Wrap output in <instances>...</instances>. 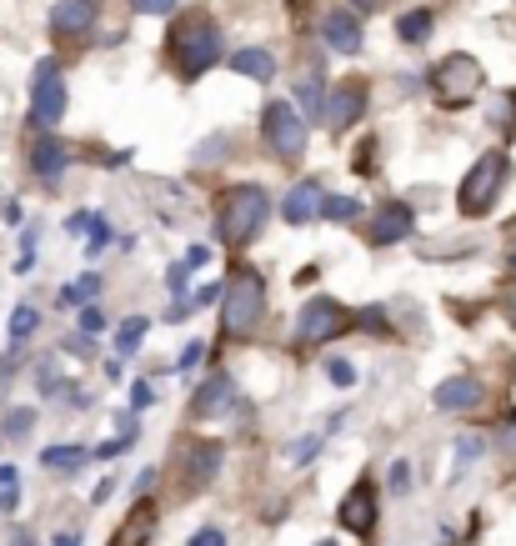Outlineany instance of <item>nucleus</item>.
Segmentation results:
<instances>
[{
  "mask_svg": "<svg viewBox=\"0 0 516 546\" xmlns=\"http://www.w3.org/2000/svg\"><path fill=\"white\" fill-rule=\"evenodd\" d=\"M166 56H171V71H176L181 81H201V76L221 61V26H216L206 11L171 21Z\"/></svg>",
  "mask_w": 516,
  "mask_h": 546,
  "instance_id": "nucleus-1",
  "label": "nucleus"
},
{
  "mask_svg": "<svg viewBox=\"0 0 516 546\" xmlns=\"http://www.w3.org/2000/svg\"><path fill=\"white\" fill-rule=\"evenodd\" d=\"M266 216H271V196H266L261 186H231V191L216 201V241L246 246V241L261 236Z\"/></svg>",
  "mask_w": 516,
  "mask_h": 546,
  "instance_id": "nucleus-2",
  "label": "nucleus"
},
{
  "mask_svg": "<svg viewBox=\"0 0 516 546\" xmlns=\"http://www.w3.org/2000/svg\"><path fill=\"white\" fill-rule=\"evenodd\" d=\"M261 316H266V286H261L256 271L241 266L226 281V296H221V336L226 341H246L261 326Z\"/></svg>",
  "mask_w": 516,
  "mask_h": 546,
  "instance_id": "nucleus-3",
  "label": "nucleus"
},
{
  "mask_svg": "<svg viewBox=\"0 0 516 546\" xmlns=\"http://www.w3.org/2000/svg\"><path fill=\"white\" fill-rule=\"evenodd\" d=\"M506 176H511L506 151H486V156H476V161H471V171L461 176L456 211H461V216H486V211L496 206V196H501Z\"/></svg>",
  "mask_w": 516,
  "mask_h": 546,
  "instance_id": "nucleus-4",
  "label": "nucleus"
},
{
  "mask_svg": "<svg viewBox=\"0 0 516 546\" xmlns=\"http://www.w3.org/2000/svg\"><path fill=\"white\" fill-rule=\"evenodd\" d=\"M481 86H486V71H481V61L466 56V51L446 56V61L431 71V91H436L441 106H471V101L481 96Z\"/></svg>",
  "mask_w": 516,
  "mask_h": 546,
  "instance_id": "nucleus-5",
  "label": "nucleus"
},
{
  "mask_svg": "<svg viewBox=\"0 0 516 546\" xmlns=\"http://www.w3.org/2000/svg\"><path fill=\"white\" fill-rule=\"evenodd\" d=\"M261 131H266V146L281 161H301L306 156V116L291 101H271L266 116H261Z\"/></svg>",
  "mask_w": 516,
  "mask_h": 546,
  "instance_id": "nucleus-6",
  "label": "nucleus"
},
{
  "mask_svg": "<svg viewBox=\"0 0 516 546\" xmlns=\"http://www.w3.org/2000/svg\"><path fill=\"white\" fill-rule=\"evenodd\" d=\"M346 306L341 301H331V296H311L306 306H301V316H296V336L306 341V346H326V341H336L341 331H346Z\"/></svg>",
  "mask_w": 516,
  "mask_h": 546,
  "instance_id": "nucleus-7",
  "label": "nucleus"
},
{
  "mask_svg": "<svg viewBox=\"0 0 516 546\" xmlns=\"http://www.w3.org/2000/svg\"><path fill=\"white\" fill-rule=\"evenodd\" d=\"M66 116V81L56 61L36 66V96H31V126L36 131H56V121Z\"/></svg>",
  "mask_w": 516,
  "mask_h": 546,
  "instance_id": "nucleus-8",
  "label": "nucleus"
},
{
  "mask_svg": "<svg viewBox=\"0 0 516 546\" xmlns=\"http://www.w3.org/2000/svg\"><path fill=\"white\" fill-rule=\"evenodd\" d=\"M236 406H241V391H236V381H231L226 371H211V376L196 386V396H191V416H196V421L231 416Z\"/></svg>",
  "mask_w": 516,
  "mask_h": 546,
  "instance_id": "nucleus-9",
  "label": "nucleus"
},
{
  "mask_svg": "<svg viewBox=\"0 0 516 546\" xmlns=\"http://www.w3.org/2000/svg\"><path fill=\"white\" fill-rule=\"evenodd\" d=\"M221 456H226L221 441H196V446H186V451H181V491H186V496L201 491V486L221 471Z\"/></svg>",
  "mask_w": 516,
  "mask_h": 546,
  "instance_id": "nucleus-10",
  "label": "nucleus"
},
{
  "mask_svg": "<svg viewBox=\"0 0 516 546\" xmlns=\"http://www.w3.org/2000/svg\"><path fill=\"white\" fill-rule=\"evenodd\" d=\"M411 231H416V211H411L406 201H386V206L371 216L366 241H371V246H396V241H406Z\"/></svg>",
  "mask_w": 516,
  "mask_h": 546,
  "instance_id": "nucleus-11",
  "label": "nucleus"
},
{
  "mask_svg": "<svg viewBox=\"0 0 516 546\" xmlns=\"http://www.w3.org/2000/svg\"><path fill=\"white\" fill-rule=\"evenodd\" d=\"M321 41H326L336 56H356V51H361V16L346 11V6L326 11V16H321Z\"/></svg>",
  "mask_w": 516,
  "mask_h": 546,
  "instance_id": "nucleus-12",
  "label": "nucleus"
},
{
  "mask_svg": "<svg viewBox=\"0 0 516 546\" xmlns=\"http://www.w3.org/2000/svg\"><path fill=\"white\" fill-rule=\"evenodd\" d=\"M361 111H366V86H361V81H341V86L326 96V126H331V131L356 126Z\"/></svg>",
  "mask_w": 516,
  "mask_h": 546,
  "instance_id": "nucleus-13",
  "label": "nucleus"
},
{
  "mask_svg": "<svg viewBox=\"0 0 516 546\" xmlns=\"http://www.w3.org/2000/svg\"><path fill=\"white\" fill-rule=\"evenodd\" d=\"M321 201H326L321 181H316V176H301V181L286 191L281 211H286V221H291V226H306V221H316V216H321Z\"/></svg>",
  "mask_w": 516,
  "mask_h": 546,
  "instance_id": "nucleus-14",
  "label": "nucleus"
},
{
  "mask_svg": "<svg viewBox=\"0 0 516 546\" xmlns=\"http://www.w3.org/2000/svg\"><path fill=\"white\" fill-rule=\"evenodd\" d=\"M481 396H486V386L476 376H446L431 391V406L436 411H471V406H481Z\"/></svg>",
  "mask_w": 516,
  "mask_h": 546,
  "instance_id": "nucleus-15",
  "label": "nucleus"
},
{
  "mask_svg": "<svg viewBox=\"0 0 516 546\" xmlns=\"http://www.w3.org/2000/svg\"><path fill=\"white\" fill-rule=\"evenodd\" d=\"M336 521H341L346 531H356V536H366V531L376 526V496H371V486H366V481H356V486H351V496L336 506Z\"/></svg>",
  "mask_w": 516,
  "mask_h": 546,
  "instance_id": "nucleus-16",
  "label": "nucleus"
},
{
  "mask_svg": "<svg viewBox=\"0 0 516 546\" xmlns=\"http://www.w3.org/2000/svg\"><path fill=\"white\" fill-rule=\"evenodd\" d=\"M66 161H71V151H66V141H61V136H41V141L31 146V171H36L46 186H61Z\"/></svg>",
  "mask_w": 516,
  "mask_h": 546,
  "instance_id": "nucleus-17",
  "label": "nucleus"
},
{
  "mask_svg": "<svg viewBox=\"0 0 516 546\" xmlns=\"http://www.w3.org/2000/svg\"><path fill=\"white\" fill-rule=\"evenodd\" d=\"M96 26V0H56L51 6V31L56 36H86Z\"/></svg>",
  "mask_w": 516,
  "mask_h": 546,
  "instance_id": "nucleus-18",
  "label": "nucleus"
},
{
  "mask_svg": "<svg viewBox=\"0 0 516 546\" xmlns=\"http://www.w3.org/2000/svg\"><path fill=\"white\" fill-rule=\"evenodd\" d=\"M151 531H156V506H151V501H136V511L121 521V531H116L111 546H146Z\"/></svg>",
  "mask_w": 516,
  "mask_h": 546,
  "instance_id": "nucleus-19",
  "label": "nucleus"
},
{
  "mask_svg": "<svg viewBox=\"0 0 516 546\" xmlns=\"http://www.w3.org/2000/svg\"><path fill=\"white\" fill-rule=\"evenodd\" d=\"M231 71L246 76V81H271V76H276V56L261 51V46H251V51H236V56H231Z\"/></svg>",
  "mask_w": 516,
  "mask_h": 546,
  "instance_id": "nucleus-20",
  "label": "nucleus"
},
{
  "mask_svg": "<svg viewBox=\"0 0 516 546\" xmlns=\"http://www.w3.org/2000/svg\"><path fill=\"white\" fill-rule=\"evenodd\" d=\"M86 461H96V451H86V446H46L41 451L46 471H81Z\"/></svg>",
  "mask_w": 516,
  "mask_h": 546,
  "instance_id": "nucleus-21",
  "label": "nucleus"
},
{
  "mask_svg": "<svg viewBox=\"0 0 516 546\" xmlns=\"http://www.w3.org/2000/svg\"><path fill=\"white\" fill-rule=\"evenodd\" d=\"M431 31H436V16H431V11H421V6H416V11H406V16H396V36H401L406 46H421Z\"/></svg>",
  "mask_w": 516,
  "mask_h": 546,
  "instance_id": "nucleus-22",
  "label": "nucleus"
},
{
  "mask_svg": "<svg viewBox=\"0 0 516 546\" xmlns=\"http://www.w3.org/2000/svg\"><path fill=\"white\" fill-rule=\"evenodd\" d=\"M146 316H131V321H121V331H116V356H136L141 351V336H146Z\"/></svg>",
  "mask_w": 516,
  "mask_h": 546,
  "instance_id": "nucleus-23",
  "label": "nucleus"
},
{
  "mask_svg": "<svg viewBox=\"0 0 516 546\" xmlns=\"http://www.w3.org/2000/svg\"><path fill=\"white\" fill-rule=\"evenodd\" d=\"M296 111H301V116H311V121H326V91H321V86H311V81H306V86H296Z\"/></svg>",
  "mask_w": 516,
  "mask_h": 546,
  "instance_id": "nucleus-24",
  "label": "nucleus"
},
{
  "mask_svg": "<svg viewBox=\"0 0 516 546\" xmlns=\"http://www.w3.org/2000/svg\"><path fill=\"white\" fill-rule=\"evenodd\" d=\"M36 326H41L36 306H16V311H11V346H26V341L36 336Z\"/></svg>",
  "mask_w": 516,
  "mask_h": 546,
  "instance_id": "nucleus-25",
  "label": "nucleus"
},
{
  "mask_svg": "<svg viewBox=\"0 0 516 546\" xmlns=\"http://www.w3.org/2000/svg\"><path fill=\"white\" fill-rule=\"evenodd\" d=\"M31 426H36V411H31V406H16V411H6V421H0V431H6L11 441L31 436Z\"/></svg>",
  "mask_w": 516,
  "mask_h": 546,
  "instance_id": "nucleus-26",
  "label": "nucleus"
},
{
  "mask_svg": "<svg viewBox=\"0 0 516 546\" xmlns=\"http://www.w3.org/2000/svg\"><path fill=\"white\" fill-rule=\"evenodd\" d=\"M96 291H101V276H81V281H71V286L61 291V306H86Z\"/></svg>",
  "mask_w": 516,
  "mask_h": 546,
  "instance_id": "nucleus-27",
  "label": "nucleus"
},
{
  "mask_svg": "<svg viewBox=\"0 0 516 546\" xmlns=\"http://www.w3.org/2000/svg\"><path fill=\"white\" fill-rule=\"evenodd\" d=\"M321 446H326V431H316V436H301V441H291V446H286V461H291V466H306V461H311Z\"/></svg>",
  "mask_w": 516,
  "mask_h": 546,
  "instance_id": "nucleus-28",
  "label": "nucleus"
},
{
  "mask_svg": "<svg viewBox=\"0 0 516 546\" xmlns=\"http://www.w3.org/2000/svg\"><path fill=\"white\" fill-rule=\"evenodd\" d=\"M21 506V476L16 466H0V511H16Z\"/></svg>",
  "mask_w": 516,
  "mask_h": 546,
  "instance_id": "nucleus-29",
  "label": "nucleus"
},
{
  "mask_svg": "<svg viewBox=\"0 0 516 546\" xmlns=\"http://www.w3.org/2000/svg\"><path fill=\"white\" fill-rule=\"evenodd\" d=\"M321 216H326V221H356L361 206H356L351 196H326V201H321Z\"/></svg>",
  "mask_w": 516,
  "mask_h": 546,
  "instance_id": "nucleus-30",
  "label": "nucleus"
},
{
  "mask_svg": "<svg viewBox=\"0 0 516 546\" xmlns=\"http://www.w3.org/2000/svg\"><path fill=\"white\" fill-rule=\"evenodd\" d=\"M476 456H481V436H461V441H456V466H451V476H461L466 466H476Z\"/></svg>",
  "mask_w": 516,
  "mask_h": 546,
  "instance_id": "nucleus-31",
  "label": "nucleus"
},
{
  "mask_svg": "<svg viewBox=\"0 0 516 546\" xmlns=\"http://www.w3.org/2000/svg\"><path fill=\"white\" fill-rule=\"evenodd\" d=\"M491 121H496V126H506V131L516 126V91H506V96L496 101V111H491Z\"/></svg>",
  "mask_w": 516,
  "mask_h": 546,
  "instance_id": "nucleus-32",
  "label": "nucleus"
},
{
  "mask_svg": "<svg viewBox=\"0 0 516 546\" xmlns=\"http://www.w3.org/2000/svg\"><path fill=\"white\" fill-rule=\"evenodd\" d=\"M326 376H331V386H351V381H356V366L341 361V356H331V361H326Z\"/></svg>",
  "mask_w": 516,
  "mask_h": 546,
  "instance_id": "nucleus-33",
  "label": "nucleus"
},
{
  "mask_svg": "<svg viewBox=\"0 0 516 546\" xmlns=\"http://www.w3.org/2000/svg\"><path fill=\"white\" fill-rule=\"evenodd\" d=\"M386 486H391V496H401L406 486H411V461L401 456V461H391V476H386Z\"/></svg>",
  "mask_w": 516,
  "mask_h": 546,
  "instance_id": "nucleus-34",
  "label": "nucleus"
},
{
  "mask_svg": "<svg viewBox=\"0 0 516 546\" xmlns=\"http://www.w3.org/2000/svg\"><path fill=\"white\" fill-rule=\"evenodd\" d=\"M496 446H501V456H516V411L496 426Z\"/></svg>",
  "mask_w": 516,
  "mask_h": 546,
  "instance_id": "nucleus-35",
  "label": "nucleus"
},
{
  "mask_svg": "<svg viewBox=\"0 0 516 546\" xmlns=\"http://www.w3.org/2000/svg\"><path fill=\"white\" fill-rule=\"evenodd\" d=\"M221 296H226V286H211V281H206V286H196V291H191V311H201V306H216Z\"/></svg>",
  "mask_w": 516,
  "mask_h": 546,
  "instance_id": "nucleus-36",
  "label": "nucleus"
},
{
  "mask_svg": "<svg viewBox=\"0 0 516 546\" xmlns=\"http://www.w3.org/2000/svg\"><path fill=\"white\" fill-rule=\"evenodd\" d=\"M136 16H171L176 11V0H131Z\"/></svg>",
  "mask_w": 516,
  "mask_h": 546,
  "instance_id": "nucleus-37",
  "label": "nucleus"
},
{
  "mask_svg": "<svg viewBox=\"0 0 516 546\" xmlns=\"http://www.w3.org/2000/svg\"><path fill=\"white\" fill-rule=\"evenodd\" d=\"M186 546H226V531H221V526H201Z\"/></svg>",
  "mask_w": 516,
  "mask_h": 546,
  "instance_id": "nucleus-38",
  "label": "nucleus"
},
{
  "mask_svg": "<svg viewBox=\"0 0 516 546\" xmlns=\"http://www.w3.org/2000/svg\"><path fill=\"white\" fill-rule=\"evenodd\" d=\"M101 326H106V316H101L96 306H86V311H81V336H96Z\"/></svg>",
  "mask_w": 516,
  "mask_h": 546,
  "instance_id": "nucleus-39",
  "label": "nucleus"
},
{
  "mask_svg": "<svg viewBox=\"0 0 516 546\" xmlns=\"http://www.w3.org/2000/svg\"><path fill=\"white\" fill-rule=\"evenodd\" d=\"M206 261H211V246H191V251H186V261H181V266H186V271H201V266H206Z\"/></svg>",
  "mask_w": 516,
  "mask_h": 546,
  "instance_id": "nucleus-40",
  "label": "nucleus"
},
{
  "mask_svg": "<svg viewBox=\"0 0 516 546\" xmlns=\"http://www.w3.org/2000/svg\"><path fill=\"white\" fill-rule=\"evenodd\" d=\"M41 391H46V396L61 391V371H56V366H41Z\"/></svg>",
  "mask_w": 516,
  "mask_h": 546,
  "instance_id": "nucleus-41",
  "label": "nucleus"
},
{
  "mask_svg": "<svg viewBox=\"0 0 516 546\" xmlns=\"http://www.w3.org/2000/svg\"><path fill=\"white\" fill-rule=\"evenodd\" d=\"M361 326H371V331H386V311H381V306L361 311Z\"/></svg>",
  "mask_w": 516,
  "mask_h": 546,
  "instance_id": "nucleus-42",
  "label": "nucleus"
},
{
  "mask_svg": "<svg viewBox=\"0 0 516 546\" xmlns=\"http://www.w3.org/2000/svg\"><path fill=\"white\" fill-rule=\"evenodd\" d=\"M166 281H171V291H181V286H186V266H171Z\"/></svg>",
  "mask_w": 516,
  "mask_h": 546,
  "instance_id": "nucleus-43",
  "label": "nucleus"
},
{
  "mask_svg": "<svg viewBox=\"0 0 516 546\" xmlns=\"http://www.w3.org/2000/svg\"><path fill=\"white\" fill-rule=\"evenodd\" d=\"M196 361H201V341H191V346L181 351V366H196Z\"/></svg>",
  "mask_w": 516,
  "mask_h": 546,
  "instance_id": "nucleus-44",
  "label": "nucleus"
},
{
  "mask_svg": "<svg viewBox=\"0 0 516 546\" xmlns=\"http://www.w3.org/2000/svg\"><path fill=\"white\" fill-rule=\"evenodd\" d=\"M131 401L136 406H151V386H131Z\"/></svg>",
  "mask_w": 516,
  "mask_h": 546,
  "instance_id": "nucleus-45",
  "label": "nucleus"
},
{
  "mask_svg": "<svg viewBox=\"0 0 516 546\" xmlns=\"http://www.w3.org/2000/svg\"><path fill=\"white\" fill-rule=\"evenodd\" d=\"M111 491H116V481H101V486H96V496H91V501H96V506H101V501H111Z\"/></svg>",
  "mask_w": 516,
  "mask_h": 546,
  "instance_id": "nucleus-46",
  "label": "nucleus"
},
{
  "mask_svg": "<svg viewBox=\"0 0 516 546\" xmlns=\"http://www.w3.org/2000/svg\"><path fill=\"white\" fill-rule=\"evenodd\" d=\"M56 546H81V531H61V536H56Z\"/></svg>",
  "mask_w": 516,
  "mask_h": 546,
  "instance_id": "nucleus-47",
  "label": "nucleus"
},
{
  "mask_svg": "<svg viewBox=\"0 0 516 546\" xmlns=\"http://www.w3.org/2000/svg\"><path fill=\"white\" fill-rule=\"evenodd\" d=\"M506 316H511V326H516V291L506 296Z\"/></svg>",
  "mask_w": 516,
  "mask_h": 546,
  "instance_id": "nucleus-48",
  "label": "nucleus"
},
{
  "mask_svg": "<svg viewBox=\"0 0 516 546\" xmlns=\"http://www.w3.org/2000/svg\"><path fill=\"white\" fill-rule=\"evenodd\" d=\"M506 266H511V276H516V246H511V251H506Z\"/></svg>",
  "mask_w": 516,
  "mask_h": 546,
  "instance_id": "nucleus-49",
  "label": "nucleus"
},
{
  "mask_svg": "<svg viewBox=\"0 0 516 546\" xmlns=\"http://www.w3.org/2000/svg\"><path fill=\"white\" fill-rule=\"evenodd\" d=\"M316 546H341V541H331V536H326V541H316Z\"/></svg>",
  "mask_w": 516,
  "mask_h": 546,
  "instance_id": "nucleus-50",
  "label": "nucleus"
}]
</instances>
